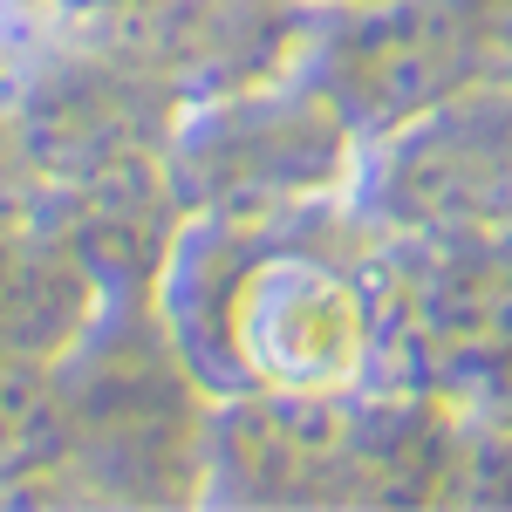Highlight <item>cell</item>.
<instances>
[{
  "instance_id": "1",
  "label": "cell",
  "mask_w": 512,
  "mask_h": 512,
  "mask_svg": "<svg viewBox=\"0 0 512 512\" xmlns=\"http://www.w3.org/2000/svg\"><path fill=\"white\" fill-rule=\"evenodd\" d=\"M369 253L376 233L335 239L328 205L185 212L151 308L212 396L355 390L376 369Z\"/></svg>"
},
{
  "instance_id": "2",
  "label": "cell",
  "mask_w": 512,
  "mask_h": 512,
  "mask_svg": "<svg viewBox=\"0 0 512 512\" xmlns=\"http://www.w3.org/2000/svg\"><path fill=\"white\" fill-rule=\"evenodd\" d=\"M62 472L117 499H198L212 390L164 335L151 301H103L55 355Z\"/></svg>"
},
{
  "instance_id": "3",
  "label": "cell",
  "mask_w": 512,
  "mask_h": 512,
  "mask_svg": "<svg viewBox=\"0 0 512 512\" xmlns=\"http://www.w3.org/2000/svg\"><path fill=\"white\" fill-rule=\"evenodd\" d=\"M362 144L301 69L185 103L164 137V171L185 212H301L355 185Z\"/></svg>"
},
{
  "instance_id": "4",
  "label": "cell",
  "mask_w": 512,
  "mask_h": 512,
  "mask_svg": "<svg viewBox=\"0 0 512 512\" xmlns=\"http://www.w3.org/2000/svg\"><path fill=\"white\" fill-rule=\"evenodd\" d=\"M294 69L369 151L451 89L499 69V41L478 0H315Z\"/></svg>"
},
{
  "instance_id": "5",
  "label": "cell",
  "mask_w": 512,
  "mask_h": 512,
  "mask_svg": "<svg viewBox=\"0 0 512 512\" xmlns=\"http://www.w3.org/2000/svg\"><path fill=\"white\" fill-rule=\"evenodd\" d=\"M349 192L355 219L390 239L512 233V62L369 144Z\"/></svg>"
},
{
  "instance_id": "6",
  "label": "cell",
  "mask_w": 512,
  "mask_h": 512,
  "mask_svg": "<svg viewBox=\"0 0 512 512\" xmlns=\"http://www.w3.org/2000/svg\"><path fill=\"white\" fill-rule=\"evenodd\" d=\"M178 117V96L151 76V62L123 35L82 41L48 55L35 76L14 82L7 96V151L21 158L28 185L55 192L89 171H110L130 158H158Z\"/></svg>"
},
{
  "instance_id": "7",
  "label": "cell",
  "mask_w": 512,
  "mask_h": 512,
  "mask_svg": "<svg viewBox=\"0 0 512 512\" xmlns=\"http://www.w3.org/2000/svg\"><path fill=\"white\" fill-rule=\"evenodd\" d=\"M62 396L55 362L0 349V499H48L62 485Z\"/></svg>"
},
{
  "instance_id": "8",
  "label": "cell",
  "mask_w": 512,
  "mask_h": 512,
  "mask_svg": "<svg viewBox=\"0 0 512 512\" xmlns=\"http://www.w3.org/2000/svg\"><path fill=\"white\" fill-rule=\"evenodd\" d=\"M485 21H492V41H499V62H512V0H478Z\"/></svg>"
},
{
  "instance_id": "9",
  "label": "cell",
  "mask_w": 512,
  "mask_h": 512,
  "mask_svg": "<svg viewBox=\"0 0 512 512\" xmlns=\"http://www.w3.org/2000/svg\"><path fill=\"white\" fill-rule=\"evenodd\" d=\"M0 82H7V35H0Z\"/></svg>"
}]
</instances>
